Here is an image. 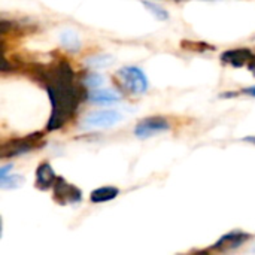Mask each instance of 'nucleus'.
Here are the masks:
<instances>
[{
	"mask_svg": "<svg viewBox=\"0 0 255 255\" xmlns=\"http://www.w3.org/2000/svg\"><path fill=\"white\" fill-rule=\"evenodd\" d=\"M30 75L45 85L52 105V114L46 128L49 131L61 128L78 111L79 105L88 99L87 87L76 82L75 70L67 61H57L49 66H36Z\"/></svg>",
	"mask_w": 255,
	"mask_h": 255,
	"instance_id": "f257e3e1",
	"label": "nucleus"
},
{
	"mask_svg": "<svg viewBox=\"0 0 255 255\" xmlns=\"http://www.w3.org/2000/svg\"><path fill=\"white\" fill-rule=\"evenodd\" d=\"M117 84L128 94H142L148 90V79L143 70L136 66H124L115 72Z\"/></svg>",
	"mask_w": 255,
	"mask_h": 255,
	"instance_id": "f03ea898",
	"label": "nucleus"
},
{
	"mask_svg": "<svg viewBox=\"0 0 255 255\" xmlns=\"http://www.w3.org/2000/svg\"><path fill=\"white\" fill-rule=\"evenodd\" d=\"M42 133H31L25 137L10 139L4 142L0 148V157L1 158H13L18 155H22L25 152H30L42 142Z\"/></svg>",
	"mask_w": 255,
	"mask_h": 255,
	"instance_id": "7ed1b4c3",
	"label": "nucleus"
},
{
	"mask_svg": "<svg viewBox=\"0 0 255 255\" xmlns=\"http://www.w3.org/2000/svg\"><path fill=\"white\" fill-rule=\"evenodd\" d=\"M121 120H123V115L115 109L94 111V112H90L88 115H85V118L82 120V127L90 128V130H93V128H106V127L115 126Z\"/></svg>",
	"mask_w": 255,
	"mask_h": 255,
	"instance_id": "20e7f679",
	"label": "nucleus"
},
{
	"mask_svg": "<svg viewBox=\"0 0 255 255\" xmlns=\"http://www.w3.org/2000/svg\"><path fill=\"white\" fill-rule=\"evenodd\" d=\"M52 196H54V200L58 203V205H76L81 202L82 199V193L78 187L69 184L66 179L63 178H57L54 187H52Z\"/></svg>",
	"mask_w": 255,
	"mask_h": 255,
	"instance_id": "39448f33",
	"label": "nucleus"
},
{
	"mask_svg": "<svg viewBox=\"0 0 255 255\" xmlns=\"http://www.w3.org/2000/svg\"><path fill=\"white\" fill-rule=\"evenodd\" d=\"M167 130H170V123L164 117H148L137 123L134 134L140 139H148Z\"/></svg>",
	"mask_w": 255,
	"mask_h": 255,
	"instance_id": "423d86ee",
	"label": "nucleus"
},
{
	"mask_svg": "<svg viewBox=\"0 0 255 255\" xmlns=\"http://www.w3.org/2000/svg\"><path fill=\"white\" fill-rule=\"evenodd\" d=\"M248 239H250V235L242 230L230 232V233L224 235L211 250L220 251V253H229V251H233V250L242 247Z\"/></svg>",
	"mask_w": 255,
	"mask_h": 255,
	"instance_id": "0eeeda50",
	"label": "nucleus"
},
{
	"mask_svg": "<svg viewBox=\"0 0 255 255\" xmlns=\"http://www.w3.org/2000/svg\"><path fill=\"white\" fill-rule=\"evenodd\" d=\"M254 57L253 51L248 48H238V49H229L224 51L221 54V63L226 66H232V67H244L245 64H248L251 61V58Z\"/></svg>",
	"mask_w": 255,
	"mask_h": 255,
	"instance_id": "6e6552de",
	"label": "nucleus"
},
{
	"mask_svg": "<svg viewBox=\"0 0 255 255\" xmlns=\"http://www.w3.org/2000/svg\"><path fill=\"white\" fill-rule=\"evenodd\" d=\"M57 175L52 169V166L49 163H40L36 169V187L40 190V191H46L49 188L54 187L55 181H57Z\"/></svg>",
	"mask_w": 255,
	"mask_h": 255,
	"instance_id": "1a4fd4ad",
	"label": "nucleus"
},
{
	"mask_svg": "<svg viewBox=\"0 0 255 255\" xmlns=\"http://www.w3.org/2000/svg\"><path fill=\"white\" fill-rule=\"evenodd\" d=\"M88 100L90 103L94 105H114L121 100V96L112 90H100V88H93L88 91Z\"/></svg>",
	"mask_w": 255,
	"mask_h": 255,
	"instance_id": "9d476101",
	"label": "nucleus"
},
{
	"mask_svg": "<svg viewBox=\"0 0 255 255\" xmlns=\"http://www.w3.org/2000/svg\"><path fill=\"white\" fill-rule=\"evenodd\" d=\"M118 194H120V190L115 187H100L90 194V200L93 203H105V202L114 200Z\"/></svg>",
	"mask_w": 255,
	"mask_h": 255,
	"instance_id": "9b49d317",
	"label": "nucleus"
},
{
	"mask_svg": "<svg viewBox=\"0 0 255 255\" xmlns=\"http://www.w3.org/2000/svg\"><path fill=\"white\" fill-rule=\"evenodd\" d=\"M61 39V45L70 51V52H78L79 48H81V40L78 37V34L73 31V30H64L60 36Z\"/></svg>",
	"mask_w": 255,
	"mask_h": 255,
	"instance_id": "f8f14e48",
	"label": "nucleus"
},
{
	"mask_svg": "<svg viewBox=\"0 0 255 255\" xmlns=\"http://www.w3.org/2000/svg\"><path fill=\"white\" fill-rule=\"evenodd\" d=\"M22 184V176L19 175H7L4 178H0V187L1 188H18Z\"/></svg>",
	"mask_w": 255,
	"mask_h": 255,
	"instance_id": "ddd939ff",
	"label": "nucleus"
},
{
	"mask_svg": "<svg viewBox=\"0 0 255 255\" xmlns=\"http://www.w3.org/2000/svg\"><path fill=\"white\" fill-rule=\"evenodd\" d=\"M143 4H145V7H146L148 10H151V13L155 15L158 19L166 21V19L169 18V12H167L166 9H163L161 6H158V4H155V3H152V1H148V0H145Z\"/></svg>",
	"mask_w": 255,
	"mask_h": 255,
	"instance_id": "4468645a",
	"label": "nucleus"
},
{
	"mask_svg": "<svg viewBox=\"0 0 255 255\" xmlns=\"http://www.w3.org/2000/svg\"><path fill=\"white\" fill-rule=\"evenodd\" d=\"M82 84L93 90V88H100L103 85V78L99 75V73H88L84 79H82Z\"/></svg>",
	"mask_w": 255,
	"mask_h": 255,
	"instance_id": "2eb2a0df",
	"label": "nucleus"
},
{
	"mask_svg": "<svg viewBox=\"0 0 255 255\" xmlns=\"http://www.w3.org/2000/svg\"><path fill=\"white\" fill-rule=\"evenodd\" d=\"M109 60H111V57H108V55H97V57H91L88 60V64L91 67H103Z\"/></svg>",
	"mask_w": 255,
	"mask_h": 255,
	"instance_id": "dca6fc26",
	"label": "nucleus"
},
{
	"mask_svg": "<svg viewBox=\"0 0 255 255\" xmlns=\"http://www.w3.org/2000/svg\"><path fill=\"white\" fill-rule=\"evenodd\" d=\"M12 164H4V166H1L0 167V178H4V176H7L9 173H10V170H12Z\"/></svg>",
	"mask_w": 255,
	"mask_h": 255,
	"instance_id": "f3484780",
	"label": "nucleus"
},
{
	"mask_svg": "<svg viewBox=\"0 0 255 255\" xmlns=\"http://www.w3.org/2000/svg\"><path fill=\"white\" fill-rule=\"evenodd\" d=\"M242 94H248V96H253V97H255V87L244 88V90H242Z\"/></svg>",
	"mask_w": 255,
	"mask_h": 255,
	"instance_id": "a211bd4d",
	"label": "nucleus"
},
{
	"mask_svg": "<svg viewBox=\"0 0 255 255\" xmlns=\"http://www.w3.org/2000/svg\"><path fill=\"white\" fill-rule=\"evenodd\" d=\"M248 69H250V70H251V72L255 75V55L251 58V61L248 63Z\"/></svg>",
	"mask_w": 255,
	"mask_h": 255,
	"instance_id": "6ab92c4d",
	"label": "nucleus"
},
{
	"mask_svg": "<svg viewBox=\"0 0 255 255\" xmlns=\"http://www.w3.org/2000/svg\"><path fill=\"white\" fill-rule=\"evenodd\" d=\"M245 140H247V142H251V143H254L255 145V137H247Z\"/></svg>",
	"mask_w": 255,
	"mask_h": 255,
	"instance_id": "aec40b11",
	"label": "nucleus"
}]
</instances>
